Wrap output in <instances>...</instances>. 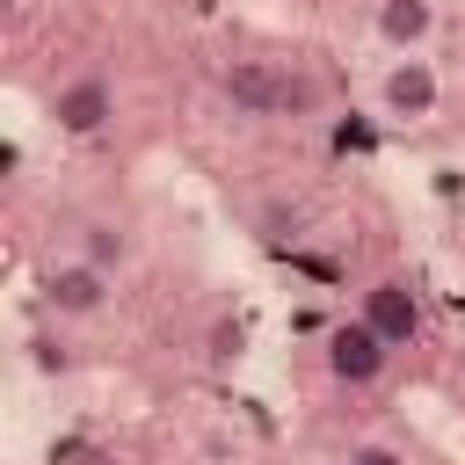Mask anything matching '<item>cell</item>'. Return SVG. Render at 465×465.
<instances>
[{"label": "cell", "mask_w": 465, "mask_h": 465, "mask_svg": "<svg viewBox=\"0 0 465 465\" xmlns=\"http://www.w3.org/2000/svg\"><path fill=\"white\" fill-rule=\"evenodd\" d=\"M58 465H124V458H116L109 443H65V450H58Z\"/></svg>", "instance_id": "cell-10"}, {"label": "cell", "mask_w": 465, "mask_h": 465, "mask_svg": "<svg viewBox=\"0 0 465 465\" xmlns=\"http://www.w3.org/2000/svg\"><path fill=\"white\" fill-rule=\"evenodd\" d=\"M429 29H436V7H429V0H378V7H371V36H378L392 58H414V51L429 44Z\"/></svg>", "instance_id": "cell-7"}, {"label": "cell", "mask_w": 465, "mask_h": 465, "mask_svg": "<svg viewBox=\"0 0 465 465\" xmlns=\"http://www.w3.org/2000/svg\"><path fill=\"white\" fill-rule=\"evenodd\" d=\"M436 102H443V80H436V65L414 51V58H392L385 73H378V109L392 116V124H421V116H436Z\"/></svg>", "instance_id": "cell-5"}, {"label": "cell", "mask_w": 465, "mask_h": 465, "mask_svg": "<svg viewBox=\"0 0 465 465\" xmlns=\"http://www.w3.org/2000/svg\"><path fill=\"white\" fill-rule=\"evenodd\" d=\"M283 80H291L283 58H225V65H218L225 109H232V116H254V124L283 116Z\"/></svg>", "instance_id": "cell-4"}, {"label": "cell", "mask_w": 465, "mask_h": 465, "mask_svg": "<svg viewBox=\"0 0 465 465\" xmlns=\"http://www.w3.org/2000/svg\"><path fill=\"white\" fill-rule=\"evenodd\" d=\"M356 320H371V327H378V341L400 356V349H414V341H421V291H414L400 269H385V276H371V283L356 291Z\"/></svg>", "instance_id": "cell-1"}, {"label": "cell", "mask_w": 465, "mask_h": 465, "mask_svg": "<svg viewBox=\"0 0 465 465\" xmlns=\"http://www.w3.org/2000/svg\"><path fill=\"white\" fill-rule=\"evenodd\" d=\"M0 7H29V0H0Z\"/></svg>", "instance_id": "cell-13"}, {"label": "cell", "mask_w": 465, "mask_h": 465, "mask_svg": "<svg viewBox=\"0 0 465 465\" xmlns=\"http://www.w3.org/2000/svg\"><path fill=\"white\" fill-rule=\"evenodd\" d=\"M51 124H58L65 138H94V131H109V124H116V87H109L102 73H73V80H58V87H51Z\"/></svg>", "instance_id": "cell-6"}, {"label": "cell", "mask_w": 465, "mask_h": 465, "mask_svg": "<svg viewBox=\"0 0 465 465\" xmlns=\"http://www.w3.org/2000/svg\"><path fill=\"white\" fill-rule=\"evenodd\" d=\"M341 465H407V458H400L392 443H349V458H341Z\"/></svg>", "instance_id": "cell-11"}, {"label": "cell", "mask_w": 465, "mask_h": 465, "mask_svg": "<svg viewBox=\"0 0 465 465\" xmlns=\"http://www.w3.org/2000/svg\"><path fill=\"white\" fill-rule=\"evenodd\" d=\"M232 349H240V320H218V327H211V363H225Z\"/></svg>", "instance_id": "cell-12"}, {"label": "cell", "mask_w": 465, "mask_h": 465, "mask_svg": "<svg viewBox=\"0 0 465 465\" xmlns=\"http://www.w3.org/2000/svg\"><path fill=\"white\" fill-rule=\"evenodd\" d=\"M327 109V80L312 73V65H291V80H283V116H320Z\"/></svg>", "instance_id": "cell-9"}, {"label": "cell", "mask_w": 465, "mask_h": 465, "mask_svg": "<svg viewBox=\"0 0 465 465\" xmlns=\"http://www.w3.org/2000/svg\"><path fill=\"white\" fill-rule=\"evenodd\" d=\"M109 298H116V276H109V269H94L87 254H73V262H51V269H44V312H51V320H102V312H109Z\"/></svg>", "instance_id": "cell-2"}, {"label": "cell", "mask_w": 465, "mask_h": 465, "mask_svg": "<svg viewBox=\"0 0 465 465\" xmlns=\"http://www.w3.org/2000/svg\"><path fill=\"white\" fill-rule=\"evenodd\" d=\"M80 254H87L94 269H109V276H116V269L131 262V232H124V225H109V218H94V225L80 232Z\"/></svg>", "instance_id": "cell-8"}, {"label": "cell", "mask_w": 465, "mask_h": 465, "mask_svg": "<svg viewBox=\"0 0 465 465\" xmlns=\"http://www.w3.org/2000/svg\"><path fill=\"white\" fill-rule=\"evenodd\" d=\"M320 363H327V378H334V385L363 392V385H378V378H385L392 349L378 341V327H371V320H334V327H327V341H320Z\"/></svg>", "instance_id": "cell-3"}]
</instances>
